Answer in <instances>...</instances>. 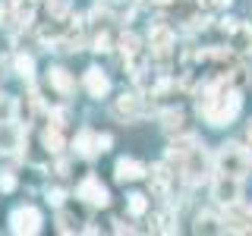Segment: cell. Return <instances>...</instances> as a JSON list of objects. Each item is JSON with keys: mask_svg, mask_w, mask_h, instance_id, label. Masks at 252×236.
Wrapping results in <instances>:
<instances>
[{"mask_svg": "<svg viewBox=\"0 0 252 236\" xmlns=\"http://www.w3.org/2000/svg\"><path fill=\"white\" fill-rule=\"evenodd\" d=\"M192 230L195 233H227L224 214L215 211V208H205V211H199V214L192 217Z\"/></svg>", "mask_w": 252, "mask_h": 236, "instance_id": "obj_15", "label": "cell"}, {"mask_svg": "<svg viewBox=\"0 0 252 236\" xmlns=\"http://www.w3.org/2000/svg\"><path fill=\"white\" fill-rule=\"evenodd\" d=\"M148 164L145 161H139V157H132V154H126V157H117V164H114V179L120 186L126 183H139V179H145L148 177Z\"/></svg>", "mask_w": 252, "mask_h": 236, "instance_id": "obj_11", "label": "cell"}, {"mask_svg": "<svg viewBox=\"0 0 252 236\" xmlns=\"http://www.w3.org/2000/svg\"><path fill=\"white\" fill-rule=\"evenodd\" d=\"M82 91L89 94L92 101H107V94L114 91V85H110V76H107L101 66H89V69L82 73Z\"/></svg>", "mask_w": 252, "mask_h": 236, "instance_id": "obj_10", "label": "cell"}, {"mask_svg": "<svg viewBox=\"0 0 252 236\" xmlns=\"http://www.w3.org/2000/svg\"><path fill=\"white\" fill-rule=\"evenodd\" d=\"M220 29L227 35V47L240 57H252V26L243 19H220Z\"/></svg>", "mask_w": 252, "mask_h": 236, "instance_id": "obj_8", "label": "cell"}, {"mask_svg": "<svg viewBox=\"0 0 252 236\" xmlns=\"http://www.w3.org/2000/svg\"><path fill=\"white\" fill-rule=\"evenodd\" d=\"M195 110H199L202 123L211 129H227L240 120L243 114V88L227 82V76H208L195 88Z\"/></svg>", "mask_w": 252, "mask_h": 236, "instance_id": "obj_1", "label": "cell"}, {"mask_svg": "<svg viewBox=\"0 0 252 236\" xmlns=\"http://www.w3.org/2000/svg\"><path fill=\"white\" fill-rule=\"evenodd\" d=\"M208 195H211V202H215V208H230V205L243 202V179L215 170L211 179H208Z\"/></svg>", "mask_w": 252, "mask_h": 236, "instance_id": "obj_5", "label": "cell"}, {"mask_svg": "<svg viewBox=\"0 0 252 236\" xmlns=\"http://www.w3.org/2000/svg\"><path fill=\"white\" fill-rule=\"evenodd\" d=\"M243 145L249 148V157H252V117L246 120V129H243Z\"/></svg>", "mask_w": 252, "mask_h": 236, "instance_id": "obj_23", "label": "cell"}, {"mask_svg": "<svg viewBox=\"0 0 252 236\" xmlns=\"http://www.w3.org/2000/svg\"><path fill=\"white\" fill-rule=\"evenodd\" d=\"M10 63H13V73L22 79V82H35V57L26 51H13L10 54Z\"/></svg>", "mask_w": 252, "mask_h": 236, "instance_id": "obj_17", "label": "cell"}, {"mask_svg": "<svg viewBox=\"0 0 252 236\" xmlns=\"http://www.w3.org/2000/svg\"><path fill=\"white\" fill-rule=\"evenodd\" d=\"M3 120H16V98L6 91H0V123Z\"/></svg>", "mask_w": 252, "mask_h": 236, "instance_id": "obj_20", "label": "cell"}, {"mask_svg": "<svg viewBox=\"0 0 252 236\" xmlns=\"http://www.w3.org/2000/svg\"><path fill=\"white\" fill-rule=\"evenodd\" d=\"M76 199L82 205H89V208H110V189L101 183V177L85 173L76 183Z\"/></svg>", "mask_w": 252, "mask_h": 236, "instance_id": "obj_7", "label": "cell"}, {"mask_svg": "<svg viewBox=\"0 0 252 236\" xmlns=\"http://www.w3.org/2000/svg\"><path fill=\"white\" fill-rule=\"evenodd\" d=\"M66 189L63 186H47L44 189V199H47V205H54V208H63V205H66Z\"/></svg>", "mask_w": 252, "mask_h": 236, "instance_id": "obj_21", "label": "cell"}, {"mask_svg": "<svg viewBox=\"0 0 252 236\" xmlns=\"http://www.w3.org/2000/svg\"><path fill=\"white\" fill-rule=\"evenodd\" d=\"M233 3V0H215V6H218V10H224V6H230Z\"/></svg>", "mask_w": 252, "mask_h": 236, "instance_id": "obj_25", "label": "cell"}, {"mask_svg": "<svg viewBox=\"0 0 252 236\" xmlns=\"http://www.w3.org/2000/svg\"><path fill=\"white\" fill-rule=\"evenodd\" d=\"M6 227L16 236H38L44 230V214L38 205H16V208L6 214Z\"/></svg>", "mask_w": 252, "mask_h": 236, "instance_id": "obj_6", "label": "cell"}, {"mask_svg": "<svg viewBox=\"0 0 252 236\" xmlns=\"http://www.w3.org/2000/svg\"><path fill=\"white\" fill-rule=\"evenodd\" d=\"M110 117L123 126H132L148 117V104L139 91H120L117 98H110Z\"/></svg>", "mask_w": 252, "mask_h": 236, "instance_id": "obj_4", "label": "cell"}, {"mask_svg": "<svg viewBox=\"0 0 252 236\" xmlns=\"http://www.w3.org/2000/svg\"><path fill=\"white\" fill-rule=\"evenodd\" d=\"M211 157H215V170L218 173H230V177L246 179L249 170H252V157H249V148L243 145V139L220 142L218 151H211Z\"/></svg>", "mask_w": 252, "mask_h": 236, "instance_id": "obj_3", "label": "cell"}, {"mask_svg": "<svg viewBox=\"0 0 252 236\" xmlns=\"http://www.w3.org/2000/svg\"><path fill=\"white\" fill-rule=\"evenodd\" d=\"M47 85L54 88V94H57L60 101H69L76 94V76L69 73L66 66H51L47 69Z\"/></svg>", "mask_w": 252, "mask_h": 236, "instance_id": "obj_12", "label": "cell"}, {"mask_svg": "<svg viewBox=\"0 0 252 236\" xmlns=\"http://www.w3.org/2000/svg\"><path fill=\"white\" fill-rule=\"evenodd\" d=\"M16 186H19V177H16V170H0V192L10 195V192H16Z\"/></svg>", "mask_w": 252, "mask_h": 236, "instance_id": "obj_22", "label": "cell"}, {"mask_svg": "<svg viewBox=\"0 0 252 236\" xmlns=\"http://www.w3.org/2000/svg\"><path fill=\"white\" fill-rule=\"evenodd\" d=\"M69 148H73V154L76 157H85V161H92V157H98V132L94 129H79L73 142H69Z\"/></svg>", "mask_w": 252, "mask_h": 236, "instance_id": "obj_14", "label": "cell"}, {"mask_svg": "<svg viewBox=\"0 0 252 236\" xmlns=\"http://www.w3.org/2000/svg\"><path fill=\"white\" fill-rule=\"evenodd\" d=\"M117 3H123V0H98V6H117Z\"/></svg>", "mask_w": 252, "mask_h": 236, "instance_id": "obj_24", "label": "cell"}, {"mask_svg": "<svg viewBox=\"0 0 252 236\" xmlns=\"http://www.w3.org/2000/svg\"><path fill=\"white\" fill-rule=\"evenodd\" d=\"M41 145H44V151L54 154V157L66 151V136H63V126H60V123L51 120V123L41 129Z\"/></svg>", "mask_w": 252, "mask_h": 236, "instance_id": "obj_16", "label": "cell"}, {"mask_svg": "<svg viewBox=\"0 0 252 236\" xmlns=\"http://www.w3.org/2000/svg\"><path fill=\"white\" fill-rule=\"evenodd\" d=\"M158 120H161V132L167 139H177V136H183V132H189L186 129V110L177 107V104L164 107L161 114H158Z\"/></svg>", "mask_w": 252, "mask_h": 236, "instance_id": "obj_13", "label": "cell"}, {"mask_svg": "<svg viewBox=\"0 0 252 236\" xmlns=\"http://www.w3.org/2000/svg\"><path fill=\"white\" fill-rule=\"evenodd\" d=\"M249 220H252V205H249Z\"/></svg>", "mask_w": 252, "mask_h": 236, "instance_id": "obj_26", "label": "cell"}, {"mask_svg": "<svg viewBox=\"0 0 252 236\" xmlns=\"http://www.w3.org/2000/svg\"><path fill=\"white\" fill-rule=\"evenodd\" d=\"M57 233H82V220L73 211H66V205L57 208Z\"/></svg>", "mask_w": 252, "mask_h": 236, "instance_id": "obj_19", "label": "cell"}, {"mask_svg": "<svg viewBox=\"0 0 252 236\" xmlns=\"http://www.w3.org/2000/svg\"><path fill=\"white\" fill-rule=\"evenodd\" d=\"M26 148V126L19 120H3L0 123V157H16Z\"/></svg>", "mask_w": 252, "mask_h": 236, "instance_id": "obj_9", "label": "cell"}, {"mask_svg": "<svg viewBox=\"0 0 252 236\" xmlns=\"http://www.w3.org/2000/svg\"><path fill=\"white\" fill-rule=\"evenodd\" d=\"M152 211V199L145 192H129L126 195V214L129 217H145Z\"/></svg>", "mask_w": 252, "mask_h": 236, "instance_id": "obj_18", "label": "cell"}, {"mask_svg": "<svg viewBox=\"0 0 252 236\" xmlns=\"http://www.w3.org/2000/svg\"><path fill=\"white\" fill-rule=\"evenodd\" d=\"M164 164H167L189 189L205 186L211 179V173H215V157H211L208 145H205L195 132H183V136L170 139L167 151H164Z\"/></svg>", "mask_w": 252, "mask_h": 236, "instance_id": "obj_2", "label": "cell"}]
</instances>
